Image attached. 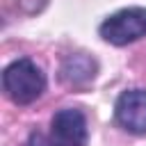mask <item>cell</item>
<instances>
[{
	"label": "cell",
	"instance_id": "cell-6",
	"mask_svg": "<svg viewBox=\"0 0 146 146\" xmlns=\"http://www.w3.org/2000/svg\"><path fill=\"white\" fill-rule=\"evenodd\" d=\"M27 146H50V141H48V137H43V135L36 130V132H32V135H30Z\"/></svg>",
	"mask_w": 146,
	"mask_h": 146
},
{
	"label": "cell",
	"instance_id": "cell-3",
	"mask_svg": "<svg viewBox=\"0 0 146 146\" xmlns=\"http://www.w3.org/2000/svg\"><path fill=\"white\" fill-rule=\"evenodd\" d=\"M87 137V116L80 110L64 107L50 119V146H84Z\"/></svg>",
	"mask_w": 146,
	"mask_h": 146
},
{
	"label": "cell",
	"instance_id": "cell-1",
	"mask_svg": "<svg viewBox=\"0 0 146 146\" xmlns=\"http://www.w3.org/2000/svg\"><path fill=\"white\" fill-rule=\"evenodd\" d=\"M2 87L5 94L16 105H30L34 103L43 89H46V75L43 71L27 57H21L11 62L2 73Z\"/></svg>",
	"mask_w": 146,
	"mask_h": 146
},
{
	"label": "cell",
	"instance_id": "cell-5",
	"mask_svg": "<svg viewBox=\"0 0 146 146\" xmlns=\"http://www.w3.org/2000/svg\"><path fill=\"white\" fill-rule=\"evenodd\" d=\"M96 71H98V64L94 57L84 55V52H75V55H68L62 66H59V80L66 84V87H84L89 84L94 78H96Z\"/></svg>",
	"mask_w": 146,
	"mask_h": 146
},
{
	"label": "cell",
	"instance_id": "cell-2",
	"mask_svg": "<svg viewBox=\"0 0 146 146\" xmlns=\"http://www.w3.org/2000/svg\"><path fill=\"white\" fill-rule=\"evenodd\" d=\"M98 32L112 46H128L146 36V7H125L114 11L100 23Z\"/></svg>",
	"mask_w": 146,
	"mask_h": 146
},
{
	"label": "cell",
	"instance_id": "cell-4",
	"mask_svg": "<svg viewBox=\"0 0 146 146\" xmlns=\"http://www.w3.org/2000/svg\"><path fill=\"white\" fill-rule=\"evenodd\" d=\"M114 119L116 123L132 132L146 135V89H128L114 103Z\"/></svg>",
	"mask_w": 146,
	"mask_h": 146
}]
</instances>
